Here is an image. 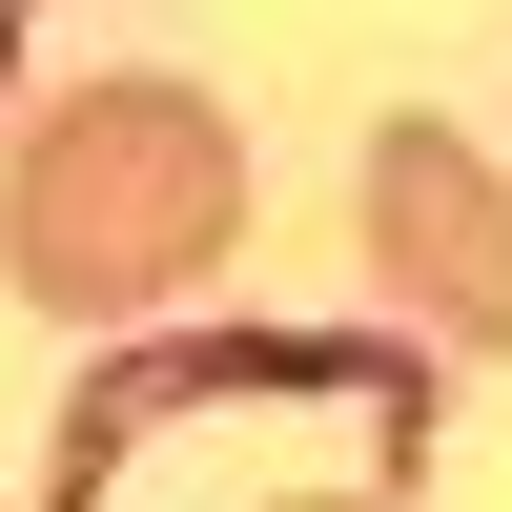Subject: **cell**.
Masks as SVG:
<instances>
[{
	"instance_id": "obj_1",
	"label": "cell",
	"mask_w": 512,
	"mask_h": 512,
	"mask_svg": "<svg viewBox=\"0 0 512 512\" xmlns=\"http://www.w3.org/2000/svg\"><path fill=\"white\" fill-rule=\"evenodd\" d=\"M226 226H246V144L185 82H62L41 144L0 164V287L62 308V328H123L164 287H205Z\"/></svg>"
},
{
	"instance_id": "obj_2",
	"label": "cell",
	"mask_w": 512,
	"mask_h": 512,
	"mask_svg": "<svg viewBox=\"0 0 512 512\" xmlns=\"http://www.w3.org/2000/svg\"><path fill=\"white\" fill-rule=\"evenodd\" d=\"M349 205H369V267H390V308L431 328V349H512V185L451 123H390Z\"/></svg>"
}]
</instances>
